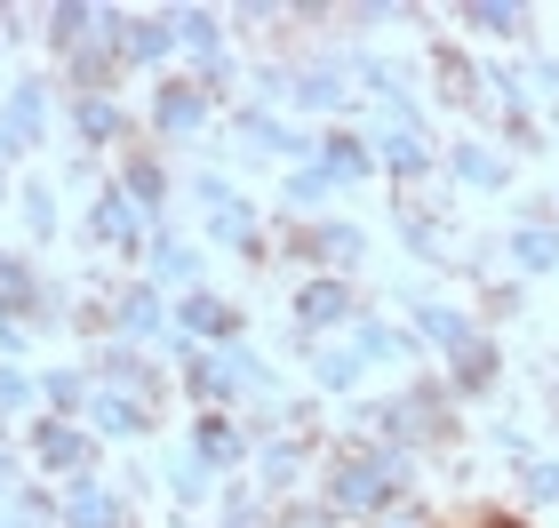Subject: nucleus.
Masks as SVG:
<instances>
[{
    "instance_id": "f257e3e1",
    "label": "nucleus",
    "mask_w": 559,
    "mask_h": 528,
    "mask_svg": "<svg viewBox=\"0 0 559 528\" xmlns=\"http://www.w3.org/2000/svg\"><path fill=\"white\" fill-rule=\"evenodd\" d=\"M408 481H416V457L400 448H376V441H344L320 457V513L328 520H376L392 505H408Z\"/></svg>"
},
{
    "instance_id": "f03ea898",
    "label": "nucleus",
    "mask_w": 559,
    "mask_h": 528,
    "mask_svg": "<svg viewBox=\"0 0 559 528\" xmlns=\"http://www.w3.org/2000/svg\"><path fill=\"white\" fill-rule=\"evenodd\" d=\"M352 433L376 441V448H400V457H416V448H431V441L455 433V392L431 385V376H416V385L392 392V400H360V409H352Z\"/></svg>"
},
{
    "instance_id": "7ed1b4c3",
    "label": "nucleus",
    "mask_w": 559,
    "mask_h": 528,
    "mask_svg": "<svg viewBox=\"0 0 559 528\" xmlns=\"http://www.w3.org/2000/svg\"><path fill=\"white\" fill-rule=\"evenodd\" d=\"M185 392L200 409H224V400H272V361H257L248 344H192L185 352Z\"/></svg>"
},
{
    "instance_id": "20e7f679",
    "label": "nucleus",
    "mask_w": 559,
    "mask_h": 528,
    "mask_svg": "<svg viewBox=\"0 0 559 528\" xmlns=\"http://www.w3.org/2000/svg\"><path fill=\"white\" fill-rule=\"evenodd\" d=\"M192 200H200V216H209V240H216V248H233V257H248V265L272 257L257 209L233 192V176H224V168H200V176H192Z\"/></svg>"
},
{
    "instance_id": "39448f33",
    "label": "nucleus",
    "mask_w": 559,
    "mask_h": 528,
    "mask_svg": "<svg viewBox=\"0 0 559 528\" xmlns=\"http://www.w3.org/2000/svg\"><path fill=\"white\" fill-rule=\"evenodd\" d=\"M57 528H136V496L129 481H105V472H81V481L57 489Z\"/></svg>"
},
{
    "instance_id": "423d86ee",
    "label": "nucleus",
    "mask_w": 559,
    "mask_h": 528,
    "mask_svg": "<svg viewBox=\"0 0 559 528\" xmlns=\"http://www.w3.org/2000/svg\"><path fill=\"white\" fill-rule=\"evenodd\" d=\"M192 344H240V305L216 289H185L176 296V329H168V352L185 361Z\"/></svg>"
},
{
    "instance_id": "0eeeda50",
    "label": "nucleus",
    "mask_w": 559,
    "mask_h": 528,
    "mask_svg": "<svg viewBox=\"0 0 559 528\" xmlns=\"http://www.w3.org/2000/svg\"><path fill=\"white\" fill-rule=\"evenodd\" d=\"M312 144H320V137L288 129L272 105H248V113L233 120V153H240L248 168H264V161H312Z\"/></svg>"
},
{
    "instance_id": "6e6552de",
    "label": "nucleus",
    "mask_w": 559,
    "mask_h": 528,
    "mask_svg": "<svg viewBox=\"0 0 559 528\" xmlns=\"http://www.w3.org/2000/svg\"><path fill=\"white\" fill-rule=\"evenodd\" d=\"M288 257L320 265V272H344V281H352V265L368 257V233H360L352 216H312V224H296V233H288Z\"/></svg>"
},
{
    "instance_id": "1a4fd4ad",
    "label": "nucleus",
    "mask_w": 559,
    "mask_h": 528,
    "mask_svg": "<svg viewBox=\"0 0 559 528\" xmlns=\"http://www.w3.org/2000/svg\"><path fill=\"white\" fill-rule=\"evenodd\" d=\"M400 305H408V320H416V337L440 352V361H455V352H464L472 337H479V320L464 313V305H448V296H431L424 281H408L400 289Z\"/></svg>"
},
{
    "instance_id": "9d476101",
    "label": "nucleus",
    "mask_w": 559,
    "mask_h": 528,
    "mask_svg": "<svg viewBox=\"0 0 559 528\" xmlns=\"http://www.w3.org/2000/svg\"><path fill=\"white\" fill-rule=\"evenodd\" d=\"M209 113H216L209 81H160L152 89V137H168V144H192L200 129H209Z\"/></svg>"
},
{
    "instance_id": "9b49d317",
    "label": "nucleus",
    "mask_w": 559,
    "mask_h": 528,
    "mask_svg": "<svg viewBox=\"0 0 559 528\" xmlns=\"http://www.w3.org/2000/svg\"><path fill=\"white\" fill-rule=\"evenodd\" d=\"M33 457L48 481H81V472L96 465V433L72 416H33Z\"/></svg>"
},
{
    "instance_id": "f8f14e48",
    "label": "nucleus",
    "mask_w": 559,
    "mask_h": 528,
    "mask_svg": "<svg viewBox=\"0 0 559 528\" xmlns=\"http://www.w3.org/2000/svg\"><path fill=\"white\" fill-rule=\"evenodd\" d=\"M296 329L320 337V329H360V289L344 281V272H312V281L296 289Z\"/></svg>"
},
{
    "instance_id": "ddd939ff",
    "label": "nucleus",
    "mask_w": 559,
    "mask_h": 528,
    "mask_svg": "<svg viewBox=\"0 0 559 528\" xmlns=\"http://www.w3.org/2000/svg\"><path fill=\"white\" fill-rule=\"evenodd\" d=\"M88 240L96 248H129V257H136L144 240H160V216H144L120 185H105V192H96V209H88Z\"/></svg>"
},
{
    "instance_id": "4468645a",
    "label": "nucleus",
    "mask_w": 559,
    "mask_h": 528,
    "mask_svg": "<svg viewBox=\"0 0 559 528\" xmlns=\"http://www.w3.org/2000/svg\"><path fill=\"white\" fill-rule=\"evenodd\" d=\"M112 329H120V344H168V296H160V281L112 289Z\"/></svg>"
},
{
    "instance_id": "2eb2a0df",
    "label": "nucleus",
    "mask_w": 559,
    "mask_h": 528,
    "mask_svg": "<svg viewBox=\"0 0 559 528\" xmlns=\"http://www.w3.org/2000/svg\"><path fill=\"white\" fill-rule=\"evenodd\" d=\"M185 448L224 481V472H240V465H248V424H233L224 409H200V416H192V433H185Z\"/></svg>"
},
{
    "instance_id": "dca6fc26",
    "label": "nucleus",
    "mask_w": 559,
    "mask_h": 528,
    "mask_svg": "<svg viewBox=\"0 0 559 528\" xmlns=\"http://www.w3.org/2000/svg\"><path fill=\"white\" fill-rule=\"evenodd\" d=\"M152 400L144 392H120V385H96V400H88V433L96 441H144L152 433Z\"/></svg>"
},
{
    "instance_id": "f3484780",
    "label": "nucleus",
    "mask_w": 559,
    "mask_h": 528,
    "mask_svg": "<svg viewBox=\"0 0 559 528\" xmlns=\"http://www.w3.org/2000/svg\"><path fill=\"white\" fill-rule=\"evenodd\" d=\"M48 113H57L48 81H16V89H9V105H0V137H9L16 153H33V144L48 137Z\"/></svg>"
},
{
    "instance_id": "a211bd4d",
    "label": "nucleus",
    "mask_w": 559,
    "mask_h": 528,
    "mask_svg": "<svg viewBox=\"0 0 559 528\" xmlns=\"http://www.w3.org/2000/svg\"><path fill=\"white\" fill-rule=\"evenodd\" d=\"M176 48H192V64H200V81L224 89V16L216 9H176Z\"/></svg>"
},
{
    "instance_id": "6ab92c4d",
    "label": "nucleus",
    "mask_w": 559,
    "mask_h": 528,
    "mask_svg": "<svg viewBox=\"0 0 559 528\" xmlns=\"http://www.w3.org/2000/svg\"><path fill=\"white\" fill-rule=\"evenodd\" d=\"M96 385H120V392H144V400H152V409H160V392H168V385H160V368H152V352H144V344H120V337H112L105 352H96Z\"/></svg>"
},
{
    "instance_id": "aec40b11",
    "label": "nucleus",
    "mask_w": 559,
    "mask_h": 528,
    "mask_svg": "<svg viewBox=\"0 0 559 528\" xmlns=\"http://www.w3.org/2000/svg\"><path fill=\"white\" fill-rule=\"evenodd\" d=\"M352 352H360L368 368H408L416 352H424V337H416V329H400V320L360 313V329H352Z\"/></svg>"
},
{
    "instance_id": "412c9836",
    "label": "nucleus",
    "mask_w": 559,
    "mask_h": 528,
    "mask_svg": "<svg viewBox=\"0 0 559 528\" xmlns=\"http://www.w3.org/2000/svg\"><path fill=\"white\" fill-rule=\"evenodd\" d=\"M112 40H120V64H160L176 48V16H129V9H112Z\"/></svg>"
},
{
    "instance_id": "4be33fe9",
    "label": "nucleus",
    "mask_w": 559,
    "mask_h": 528,
    "mask_svg": "<svg viewBox=\"0 0 559 528\" xmlns=\"http://www.w3.org/2000/svg\"><path fill=\"white\" fill-rule=\"evenodd\" d=\"M496 376H503V344H496V337H472V344L448 361V392H455V400H479V392H496Z\"/></svg>"
},
{
    "instance_id": "5701e85b",
    "label": "nucleus",
    "mask_w": 559,
    "mask_h": 528,
    "mask_svg": "<svg viewBox=\"0 0 559 528\" xmlns=\"http://www.w3.org/2000/svg\"><path fill=\"white\" fill-rule=\"evenodd\" d=\"M40 305H48V281L33 272V257H24V248H0V320L9 313L40 320Z\"/></svg>"
},
{
    "instance_id": "b1692460",
    "label": "nucleus",
    "mask_w": 559,
    "mask_h": 528,
    "mask_svg": "<svg viewBox=\"0 0 559 528\" xmlns=\"http://www.w3.org/2000/svg\"><path fill=\"white\" fill-rule=\"evenodd\" d=\"M431 161H440V153H431L424 129H384V137H376V168H384L392 185H416V176H431Z\"/></svg>"
},
{
    "instance_id": "393cba45",
    "label": "nucleus",
    "mask_w": 559,
    "mask_h": 528,
    "mask_svg": "<svg viewBox=\"0 0 559 528\" xmlns=\"http://www.w3.org/2000/svg\"><path fill=\"white\" fill-rule=\"evenodd\" d=\"M312 168L328 176V185H360V176L376 168V153H368V144L352 137V129H328V137L312 144Z\"/></svg>"
},
{
    "instance_id": "a878e982",
    "label": "nucleus",
    "mask_w": 559,
    "mask_h": 528,
    "mask_svg": "<svg viewBox=\"0 0 559 528\" xmlns=\"http://www.w3.org/2000/svg\"><path fill=\"white\" fill-rule=\"evenodd\" d=\"M152 481H168V496H176V505H185V513H200V505H209V496L224 489L216 472H209V465L192 457V448H168V465L152 472Z\"/></svg>"
},
{
    "instance_id": "bb28decb",
    "label": "nucleus",
    "mask_w": 559,
    "mask_h": 528,
    "mask_svg": "<svg viewBox=\"0 0 559 528\" xmlns=\"http://www.w3.org/2000/svg\"><path fill=\"white\" fill-rule=\"evenodd\" d=\"M72 137H81L88 153H96V144H120V137H129L120 96H72Z\"/></svg>"
},
{
    "instance_id": "cd10ccee",
    "label": "nucleus",
    "mask_w": 559,
    "mask_h": 528,
    "mask_svg": "<svg viewBox=\"0 0 559 528\" xmlns=\"http://www.w3.org/2000/svg\"><path fill=\"white\" fill-rule=\"evenodd\" d=\"M455 24H472L479 40H527V24H536V16H527L520 0H464Z\"/></svg>"
},
{
    "instance_id": "c85d7f7f",
    "label": "nucleus",
    "mask_w": 559,
    "mask_h": 528,
    "mask_svg": "<svg viewBox=\"0 0 559 528\" xmlns=\"http://www.w3.org/2000/svg\"><path fill=\"white\" fill-rule=\"evenodd\" d=\"M448 176H455V185H472V192H503V185H512V161H503L496 144H455Z\"/></svg>"
},
{
    "instance_id": "c756f323",
    "label": "nucleus",
    "mask_w": 559,
    "mask_h": 528,
    "mask_svg": "<svg viewBox=\"0 0 559 528\" xmlns=\"http://www.w3.org/2000/svg\"><path fill=\"white\" fill-rule=\"evenodd\" d=\"M503 257H512L527 281H536V272H559V224H512V233H503Z\"/></svg>"
},
{
    "instance_id": "7c9ffc66",
    "label": "nucleus",
    "mask_w": 559,
    "mask_h": 528,
    "mask_svg": "<svg viewBox=\"0 0 559 528\" xmlns=\"http://www.w3.org/2000/svg\"><path fill=\"white\" fill-rule=\"evenodd\" d=\"M120 192H129L144 216H160V224H168V168L152 161V153H129V161H120Z\"/></svg>"
},
{
    "instance_id": "2f4dec72",
    "label": "nucleus",
    "mask_w": 559,
    "mask_h": 528,
    "mask_svg": "<svg viewBox=\"0 0 559 528\" xmlns=\"http://www.w3.org/2000/svg\"><path fill=\"white\" fill-rule=\"evenodd\" d=\"M88 400H96V368H48L40 376V409L48 416H88Z\"/></svg>"
},
{
    "instance_id": "473e14b6",
    "label": "nucleus",
    "mask_w": 559,
    "mask_h": 528,
    "mask_svg": "<svg viewBox=\"0 0 559 528\" xmlns=\"http://www.w3.org/2000/svg\"><path fill=\"white\" fill-rule=\"evenodd\" d=\"M152 281H176V289H200V248L192 240H176L168 224H160V240H152Z\"/></svg>"
},
{
    "instance_id": "72a5a7b5",
    "label": "nucleus",
    "mask_w": 559,
    "mask_h": 528,
    "mask_svg": "<svg viewBox=\"0 0 559 528\" xmlns=\"http://www.w3.org/2000/svg\"><path fill=\"white\" fill-rule=\"evenodd\" d=\"M392 224H400V240H408V257H424V265H448V257H455V248H448V233H440V216H431V209H416V200H408V209H400Z\"/></svg>"
},
{
    "instance_id": "f704fd0d",
    "label": "nucleus",
    "mask_w": 559,
    "mask_h": 528,
    "mask_svg": "<svg viewBox=\"0 0 559 528\" xmlns=\"http://www.w3.org/2000/svg\"><path fill=\"white\" fill-rule=\"evenodd\" d=\"M16 216H24V233H33V240L64 233V224H57V185H48V176H33V185H16Z\"/></svg>"
},
{
    "instance_id": "c9c22d12",
    "label": "nucleus",
    "mask_w": 559,
    "mask_h": 528,
    "mask_svg": "<svg viewBox=\"0 0 559 528\" xmlns=\"http://www.w3.org/2000/svg\"><path fill=\"white\" fill-rule=\"evenodd\" d=\"M360 376H368V361H360L352 344H328V352H312V385H320V392H352Z\"/></svg>"
},
{
    "instance_id": "e433bc0d",
    "label": "nucleus",
    "mask_w": 559,
    "mask_h": 528,
    "mask_svg": "<svg viewBox=\"0 0 559 528\" xmlns=\"http://www.w3.org/2000/svg\"><path fill=\"white\" fill-rule=\"evenodd\" d=\"M40 409V376H24L16 361H0V416H33Z\"/></svg>"
},
{
    "instance_id": "4c0bfd02",
    "label": "nucleus",
    "mask_w": 559,
    "mask_h": 528,
    "mask_svg": "<svg viewBox=\"0 0 559 528\" xmlns=\"http://www.w3.org/2000/svg\"><path fill=\"white\" fill-rule=\"evenodd\" d=\"M520 505H559V457H527L520 465Z\"/></svg>"
},
{
    "instance_id": "58836bf2",
    "label": "nucleus",
    "mask_w": 559,
    "mask_h": 528,
    "mask_svg": "<svg viewBox=\"0 0 559 528\" xmlns=\"http://www.w3.org/2000/svg\"><path fill=\"white\" fill-rule=\"evenodd\" d=\"M328 192H336V185H328V176H320L312 161H304V168H288V209H320Z\"/></svg>"
},
{
    "instance_id": "ea45409f",
    "label": "nucleus",
    "mask_w": 559,
    "mask_h": 528,
    "mask_svg": "<svg viewBox=\"0 0 559 528\" xmlns=\"http://www.w3.org/2000/svg\"><path fill=\"white\" fill-rule=\"evenodd\" d=\"M368 528H431V513H416V505H392V513H376Z\"/></svg>"
},
{
    "instance_id": "a19ab883",
    "label": "nucleus",
    "mask_w": 559,
    "mask_h": 528,
    "mask_svg": "<svg viewBox=\"0 0 559 528\" xmlns=\"http://www.w3.org/2000/svg\"><path fill=\"white\" fill-rule=\"evenodd\" d=\"M9 40H24V16H16V9H0V48H9Z\"/></svg>"
},
{
    "instance_id": "79ce46f5",
    "label": "nucleus",
    "mask_w": 559,
    "mask_h": 528,
    "mask_svg": "<svg viewBox=\"0 0 559 528\" xmlns=\"http://www.w3.org/2000/svg\"><path fill=\"white\" fill-rule=\"evenodd\" d=\"M9 161H16V144L0 137V200H9Z\"/></svg>"
},
{
    "instance_id": "37998d69",
    "label": "nucleus",
    "mask_w": 559,
    "mask_h": 528,
    "mask_svg": "<svg viewBox=\"0 0 559 528\" xmlns=\"http://www.w3.org/2000/svg\"><path fill=\"white\" fill-rule=\"evenodd\" d=\"M0 329H9V320H0Z\"/></svg>"
},
{
    "instance_id": "c03bdc74",
    "label": "nucleus",
    "mask_w": 559,
    "mask_h": 528,
    "mask_svg": "<svg viewBox=\"0 0 559 528\" xmlns=\"http://www.w3.org/2000/svg\"><path fill=\"white\" fill-rule=\"evenodd\" d=\"M0 528H9V520H0Z\"/></svg>"
},
{
    "instance_id": "a18cd8bd",
    "label": "nucleus",
    "mask_w": 559,
    "mask_h": 528,
    "mask_svg": "<svg viewBox=\"0 0 559 528\" xmlns=\"http://www.w3.org/2000/svg\"><path fill=\"white\" fill-rule=\"evenodd\" d=\"M216 528H224V520H216Z\"/></svg>"
}]
</instances>
